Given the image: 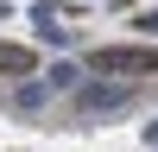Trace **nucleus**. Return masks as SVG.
<instances>
[{
  "mask_svg": "<svg viewBox=\"0 0 158 152\" xmlns=\"http://www.w3.org/2000/svg\"><path fill=\"white\" fill-rule=\"evenodd\" d=\"M89 70L95 76H146V70H158V44H95Z\"/></svg>",
  "mask_w": 158,
  "mask_h": 152,
  "instance_id": "f257e3e1",
  "label": "nucleus"
},
{
  "mask_svg": "<svg viewBox=\"0 0 158 152\" xmlns=\"http://www.w3.org/2000/svg\"><path fill=\"white\" fill-rule=\"evenodd\" d=\"M76 108H82V114L127 108V89H120V82H76Z\"/></svg>",
  "mask_w": 158,
  "mask_h": 152,
  "instance_id": "f03ea898",
  "label": "nucleus"
},
{
  "mask_svg": "<svg viewBox=\"0 0 158 152\" xmlns=\"http://www.w3.org/2000/svg\"><path fill=\"white\" fill-rule=\"evenodd\" d=\"M32 44H13V38H0V76H25V70H32Z\"/></svg>",
  "mask_w": 158,
  "mask_h": 152,
  "instance_id": "7ed1b4c3",
  "label": "nucleus"
},
{
  "mask_svg": "<svg viewBox=\"0 0 158 152\" xmlns=\"http://www.w3.org/2000/svg\"><path fill=\"white\" fill-rule=\"evenodd\" d=\"M44 101H51V89H44V82H19V95H13V108H19V114H38Z\"/></svg>",
  "mask_w": 158,
  "mask_h": 152,
  "instance_id": "20e7f679",
  "label": "nucleus"
},
{
  "mask_svg": "<svg viewBox=\"0 0 158 152\" xmlns=\"http://www.w3.org/2000/svg\"><path fill=\"white\" fill-rule=\"evenodd\" d=\"M76 82H82L76 63H51V76H44V89H76Z\"/></svg>",
  "mask_w": 158,
  "mask_h": 152,
  "instance_id": "39448f33",
  "label": "nucleus"
},
{
  "mask_svg": "<svg viewBox=\"0 0 158 152\" xmlns=\"http://www.w3.org/2000/svg\"><path fill=\"white\" fill-rule=\"evenodd\" d=\"M133 25H139V32H152V38H158V6H152V13H139Z\"/></svg>",
  "mask_w": 158,
  "mask_h": 152,
  "instance_id": "423d86ee",
  "label": "nucleus"
},
{
  "mask_svg": "<svg viewBox=\"0 0 158 152\" xmlns=\"http://www.w3.org/2000/svg\"><path fill=\"white\" fill-rule=\"evenodd\" d=\"M146 146H158V120H152V127H146Z\"/></svg>",
  "mask_w": 158,
  "mask_h": 152,
  "instance_id": "0eeeda50",
  "label": "nucleus"
}]
</instances>
